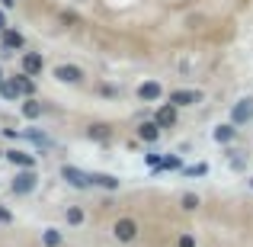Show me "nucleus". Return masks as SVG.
<instances>
[{"instance_id": "26", "label": "nucleus", "mask_w": 253, "mask_h": 247, "mask_svg": "<svg viewBox=\"0 0 253 247\" xmlns=\"http://www.w3.org/2000/svg\"><path fill=\"white\" fill-rule=\"evenodd\" d=\"M13 222V212L10 209H3V205H0V225H10Z\"/></svg>"}, {"instance_id": "28", "label": "nucleus", "mask_w": 253, "mask_h": 247, "mask_svg": "<svg viewBox=\"0 0 253 247\" xmlns=\"http://www.w3.org/2000/svg\"><path fill=\"white\" fill-rule=\"evenodd\" d=\"M6 26H10V23H6V10H3V6H0V32H3Z\"/></svg>"}, {"instance_id": "24", "label": "nucleus", "mask_w": 253, "mask_h": 247, "mask_svg": "<svg viewBox=\"0 0 253 247\" xmlns=\"http://www.w3.org/2000/svg\"><path fill=\"white\" fill-rule=\"evenodd\" d=\"M209 173V164H192V167H183V177H202Z\"/></svg>"}, {"instance_id": "30", "label": "nucleus", "mask_w": 253, "mask_h": 247, "mask_svg": "<svg viewBox=\"0 0 253 247\" xmlns=\"http://www.w3.org/2000/svg\"><path fill=\"white\" fill-rule=\"evenodd\" d=\"M13 3H16V0H0V6H3V10H10Z\"/></svg>"}, {"instance_id": "32", "label": "nucleus", "mask_w": 253, "mask_h": 247, "mask_svg": "<svg viewBox=\"0 0 253 247\" xmlns=\"http://www.w3.org/2000/svg\"><path fill=\"white\" fill-rule=\"evenodd\" d=\"M247 186H250V190H253V177H250V180H247Z\"/></svg>"}, {"instance_id": "15", "label": "nucleus", "mask_w": 253, "mask_h": 247, "mask_svg": "<svg viewBox=\"0 0 253 247\" xmlns=\"http://www.w3.org/2000/svg\"><path fill=\"white\" fill-rule=\"evenodd\" d=\"M10 81L19 87V93H23V99L36 97V81H32L29 74H23V71H19V74H10Z\"/></svg>"}, {"instance_id": "10", "label": "nucleus", "mask_w": 253, "mask_h": 247, "mask_svg": "<svg viewBox=\"0 0 253 247\" xmlns=\"http://www.w3.org/2000/svg\"><path fill=\"white\" fill-rule=\"evenodd\" d=\"M151 119H154V122L161 125V129H173V125H176V106L161 103V106L154 109V116H151Z\"/></svg>"}, {"instance_id": "6", "label": "nucleus", "mask_w": 253, "mask_h": 247, "mask_svg": "<svg viewBox=\"0 0 253 247\" xmlns=\"http://www.w3.org/2000/svg\"><path fill=\"white\" fill-rule=\"evenodd\" d=\"M3 161H10L13 167H19V170H36V154H32V151H23V148L3 151Z\"/></svg>"}, {"instance_id": "11", "label": "nucleus", "mask_w": 253, "mask_h": 247, "mask_svg": "<svg viewBox=\"0 0 253 247\" xmlns=\"http://www.w3.org/2000/svg\"><path fill=\"white\" fill-rule=\"evenodd\" d=\"M0 49H10V51H19V49H26V39L19 36L16 29H10V26H6V29L0 32Z\"/></svg>"}, {"instance_id": "7", "label": "nucleus", "mask_w": 253, "mask_h": 247, "mask_svg": "<svg viewBox=\"0 0 253 247\" xmlns=\"http://www.w3.org/2000/svg\"><path fill=\"white\" fill-rule=\"evenodd\" d=\"M135 97L141 99V103H161L164 87H161V81H141L135 87Z\"/></svg>"}, {"instance_id": "3", "label": "nucleus", "mask_w": 253, "mask_h": 247, "mask_svg": "<svg viewBox=\"0 0 253 247\" xmlns=\"http://www.w3.org/2000/svg\"><path fill=\"white\" fill-rule=\"evenodd\" d=\"M51 77H55L58 84H68V87H77L84 84V68H77V64H55V71H51Z\"/></svg>"}, {"instance_id": "23", "label": "nucleus", "mask_w": 253, "mask_h": 247, "mask_svg": "<svg viewBox=\"0 0 253 247\" xmlns=\"http://www.w3.org/2000/svg\"><path fill=\"white\" fill-rule=\"evenodd\" d=\"M179 205H183L186 212H196V209H199V196H196V193H183V199H179Z\"/></svg>"}, {"instance_id": "25", "label": "nucleus", "mask_w": 253, "mask_h": 247, "mask_svg": "<svg viewBox=\"0 0 253 247\" xmlns=\"http://www.w3.org/2000/svg\"><path fill=\"white\" fill-rule=\"evenodd\" d=\"M176 247H196V238H192L189 231H183V235H179V241H176Z\"/></svg>"}, {"instance_id": "17", "label": "nucleus", "mask_w": 253, "mask_h": 247, "mask_svg": "<svg viewBox=\"0 0 253 247\" xmlns=\"http://www.w3.org/2000/svg\"><path fill=\"white\" fill-rule=\"evenodd\" d=\"M93 186H99V190H119V177H112V173H93Z\"/></svg>"}, {"instance_id": "27", "label": "nucleus", "mask_w": 253, "mask_h": 247, "mask_svg": "<svg viewBox=\"0 0 253 247\" xmlns=\"http://www.w3.org/2000/svg\"><path fill=\"white\" fill-rule=\"evenodd\" d=\"M99 93H103V97H116V93H119V87H99Z\"/></svg>"}, {"instance_id": "21", "label": "nucleus", "mask_w": 253, "mask_h": 247, "mask_svg": "<svg viewBox=\"0 0 253 247\" xmlns=\"http://www.w3.org/2000/svg\"><path fill=\"white\" fill-rule=\"evenodd\" d=\"M0 97H3V99H23V93H19V87L6 77V81L0 84Z\"/></svg>"}, {"instance_id": "12", "label": "nucleus", "mask_w": 253, "mask_h": 247, "mask_svg": "<svg viewBox=\"0 0 253 247\" xmlns=\"http://www.w3.org/2000/svg\"><path fill=\"white\" fill-rule=\"evenodd\" d=\"M161 125H157L154 122V119H148V122H141V125H138V142H148V145H154L157 142V138H161Z\"/></svg>"}, {"instance_id": "4", "label": "nucleus", "mask_w": 253, "mask_h": 247, "mask_svg": "<svg viewBox=\"0 0 253 247\" xmlns=\"http://www.w3.org/2000/svg\"><path fill=\"white\" fill-rule=\"evenodd\" d=\"M112 238H116L119 244H131L138 238V222L135 218H119V222L112 225Z\"/></svg>"}, {"instance_id": "5", "label": "nucleus", "mask_w": 253, "mask_h": 247, "mask_svg": "<svg viewBox=\"0 0 253 247\" xmlns=\"http://www.w3.org/2000/svg\"><path fill=\"white\" fill-rule=\"evenodd\" d=\"M231 122H234L237 129L253 122V97H244V99H237V103L231 106Z\"/></svg>"}, {"instance_id": "8", "label": "nucleus", "mask_w": 253, "mask_h": 247, "mask_svg": "<svg viewBox=\"0 0 253 247\" xmlns=\"http://www.w3.org/2000/svg\"><path fill=\"white\" fill-rule=\"evenodd\" d=\"M202 99H205L202 90H173L167 103L176 106V109H186V106H196V103H202Z\"/></svg>"}, {"instance_id": "29", "label": "nucleus", "mask_w": 253, "mask_h": 247, "mask_svg": "<svg viewBox=\"0 0 253 247\" xmlns=\"http://www.w3.org/2000/svg\"><path fill=\"white\" fill-rule=\"evenodd\" d=\"M231 167H234V170H244V157H231Z\"/></svg>"}, {"instance_id": "9", "label": "nucleus", "mask_w": 253, "mask_h": 247, "mask_svg": "<svg viewBox=\"0 0 253 247\" xmlns=\"http://www.w3.org/2000/svg\"><path fill=\"white\" fill-rule=\"evenodd\" d=\"M19 64H23V74H29V77H39L45 71V58L39 55V51H23Z\"/></svg>"}, {"instance_id": "33", "label": "nucleus", "mask_w": 253, "mask_h": 247, "mask_svg": "<svg viewBox=\"0 0 253 247\" xmlns=\"http://www.w3.org/2000/svg\"><path fill=\"white\" fill-rule=\"evenodd\" d=\"M0 157H3V148H0Z\"/></svg>"}, {"instance_id": "16", "label": "nucleus", "mask_w": 253, "mask_h": 247, "mask_svg": "<svg viewBox=\"0 0 253 247\" xmlns=\"http://www.w3.org/2000/svg\"><path fill=\"white\" fill-rule=\"evenodd\" d=\"M86 138H90V142H99V145H109L112 142V129L109 125H90V129H86Z\"/></svg>"}, {"instance_id": "13", "label": "nucleus", "mask_w": 253, "mask_h": 247, "mask_svg": "<svg viewBox=\"0 0 253 247\" xmlns=\"http://www.w3.org/2000/svg\"><path fill=\"white\" fill-rule=\"evenodd\" d=\"M19 112H23V119H29V122H36V119H39V116L45 112V106L39 103L36 97H29V99H23V103H19Z\"/></svg>"}, {"instance_id": "31", "label": "nucleus", "mask_w": 253, "mask_h": 247, "mask_svg": "<svg viewBox=\"0 0 253 247\" xmlns=\"http://www.w3.org/2000/svg\"><path fill=\"white\" fill-rule=\"evenodd\" d=\"M6 81V74H3V68H0V84H3Z\"/></svg>"}, {"instance_id": "22", "label": "nucleus", "mask_w": 253, "mask_h": 247, "mask_svg": "<svg viewBox=\"0 0 253 247\" xmlns=\"http://www.w3.org/2000/svg\"><path fill=\"white\" fill-rule=\"evenodd\" d=\"M154 170L157 173H161V170H183V161H179L176 154H167V157H161V164H157Z\"/></svg>"}, {"instance_id": "18", "label": "nucleus", "mask_w": 253, "mask_h": 247, "mask_svg": "<svg viewBox=\"0 0 253 247\" xmlns=\"http://www.w3.org/2000/svg\"><path fill=\"white\" fill-rule=\"evenodd\" d=\"M42 244H45V247H61V244H64V235H61L58 228H45V231H42Z\"/></svg>"}, {"instance_id": "19", "label": "nucleus", "mask_w": 253, "mask_h": 247, "mask_svg": "<svg viewBox=\"0 0 253 247\" xmlns=\"http://www.w3.org/2000/svg\"><path fill=\"white\" fill-rule=\"evenodd\" d=\"M84 218H86V212L81 205H68V209H64V222L68 225H84Z\"/></svg>"}, {"instance_id": "20", "label": "nucleus", "mask_w": 253, "mask_h": 247, "mask_svg": "<svg viewBox=\"0 0 253 247\" xmlns=\"http://www.w3.org/2000/svg\"><path fill=\"white\" fill-rule=\"evenodd\" d=\"M23 138H26V142L42 145V148H48V145H51V138L45 135V132H39V129H26V132H23Z\"/></svg>"}, {"instance_id": "2", "label": "nucleus", "mask_w": 253, "mask_h": 247, "mask_svg": "<svg viewBox=\"0 0 253 247\" xmlns=\"http://www.w3.org/2000/svg\"><path fill=\"white\" fill-rule=\"evenodd\" d=\"M61 180H68L74 190H90V186H93V173L90 170H81V167H74V164H64L61 167Z\"/></svg>"}, {"instance_id": "14", "label": "nucleus", "mask_w": 253, "mask_h": 247, "mask_svg": "<svg viewBox=\"0 0 253 247\" xmlns=\"http://www.w3.org/2000/svg\"><path fill=\"white\" fill-rule=\"evenodd\" d=\"M211 138H215L218 145H231L237 138V125L234 122H224V125H215V132H211Z\"/></svg>"}, {"instance_id": "1", "label": "nucleus", "mask_w": 253, "mask_h": 247, "mask_svg": "<svg viewBox=\"0 0 253 247\" xmlns=\"http://www.w3.org/2000/svg\"><path fill=\"white\" fill-rule=\"evenodd\" d=\"M10 190L16 193V196H29V193L39 190V173L36 170H19L16 177L10 180Z\"/></svg>"}]
</instances>
